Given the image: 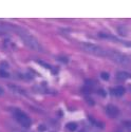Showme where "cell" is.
<instances>
[{"label": "cell", "instance_id": "obj_13", "mask_svg": "<svg viewBox=\"0 0 131 132\" xmlns=\"http://www.w3.org/2000/svg\"><path fill=\"white\" fill-rule=\"evenodd\" d=\"M6 34V29L1 24L0 26V35H5Z\"/></svg>", "mask_w": 131, "mask_h": 132}, {"label": "cell", "instance_id": "obj_7", "mask_svg": "<svg viewBox=\"0 0 131 132\" xmlns=\"http://www.w3.org/2000/svg\"><path fill=\"white\" fill-rule=\"evenodd\" d=\"M115 77L118 80H126L128 78H131V74L126 72V71H119L115 74Z\"/></svg>", "mask_w": 131, "mask_h": 132}, {"label": "cell", "instance_id": "obj_15", "mask_svg": "<svg viewBox=\"0 0 131 132\" xmlns=\"http://www.w3.org/2000/svg\"><path fill=\"white\" fill-rule=\"evenodd\" d=\"M38 130H39L40 132L46 131V126H45V125H39V127H38Z\"/></svg>", "mask_w": 131, "mask_h": 132}, {"label": "cell", "instance_id": "obj_5", "mask_svg": "<svg viewBox=\"0 0 131 132\" xmlns=\"http://www.w3.org/2000/svg\"><path fill=\"white\" fill-rule=\"evenodd\" d=\"M105 111H106V114L111 118H115L119 114V109L114 105H108L105 109Z\"/></svg>", "mask_w": 131, "mask_h": 132}, {"label": "cell", "instance_id": "obj_14", "mask_svg": "<svg viewBox=\"0 0 131 132\" xmlns=\"http://www.w3.org/2000/svg\"><path fill=\"white\" fill-rule=\"evenodd\" d=\"M97 93H98V94H100L101 96H103V97H105V96L107 95L106 91H105V90H103V89H98V90H97Z\"/></svg>", "mask_w": 131, "mask_h": 132}, {"label": "cell", "instance_id": "obj_2", "mask_svg": "<svg viewBox=\"0 0 131 132\" xmlns=\"http://www.w3.org/2000/svg\"><path fill=\"white\" fill-rule=\"evenodd\" d=\"M107 56L112 61H114L117 64H121V65H128L131 63V58L129 56H127V55H125L121 52L114 51V50L107 51Z\"/></svg>", "mask_w": 131, "mask_h": 132}, {"label": "cell", "instance_id": "obj_9", "mask_svg": "<svg viewBox=\"0 0 131 132\" xmlns=\"http://www.w3.org/2000/svg\"><path fill=\"white\" fill-rule=\"evenodd\" d=\"M0 77H2V78H9L10 77V73L6 72L4 69H0Z\"/></svg>", "mask_w": 131, "mask_h": 132}, {"label": "cell", "instance_id": "obj_10", "mask_svg": "<svg viewBox=\"0 0 131 132\" xmlns=\"http://www.w3.org/2000/svg\"><path fill=\"white\" fill-rule=\"evenodd\" d=\"M90 122H91L93 125H95L96 127H100V128H103V127H104V125H103L102 123H98L96 119H93L92 117H90Z\"/></svg>", "mask_w": 131, "mask_h": 132}, {"label": "cell", "instance_id": "obj_1", "mask_svg": "<svg viewBox=\"0 0 131 132\" xmlns=\"http://www.w3.org/2000/svg\"><path fill=\"white\" fill-rule=\"evenodd\" d=\"M3 24L9 27V29L16 32L17 34L20 36V38L22 39V41L24 42V45L27 47H29L30 49L34 50V51H42V48L40 46V43L38 42V40L33 35H31L30 33H28L26 30H23L22 28H20V27H17V26L10 24V23H3Z\"/></svg>", "mask_w": 131, "mask_h": 132}, {"label": "cell", "instance_id": "obj_11", "mask_svg": "<svg viewBox=\"0 0 131 132\" xmlns=\"http://www.w3.org/2000/svg\"><path fill=\"white\" fill-rule=\"evenodd\" d=\"M101 77L104 80H108L109 78H110V75H109V73H107V72H102L101 73Z\"/></svg>", "mask_w": 131, "mask_h": 132}, {"label": "cell", "instance_id": "obj_12", "mask_svg": "<svg viewBox=\"0 0 131 132\" xmlns=\"http://www.w3.org/2000/svg\"><path fill=\"white\" fill-rule=\"evenodd\" d=\"M57 59H58L59 61H61V62H63V63H67V62L69 61V59H68V57H64V56H59V57H57Z\"/></svg>", "mask_w": 131, "mask_h": 132}, {"label": "cell", "instance_id": "obj_3", "mask_svg": "<svg viewBox=\"0 0 131 132\" xmlns=\"http://www.w3.org/2000/svg\"><path fill=\"white\" fill-rule=\"evenodd\" d=\"M81 49L92 55H96V56H107V51L104 50L103 48L98 47L96 45H93V43H89V42H83L80 43Z\"/></svg>", "mask_w": 131, "mask_h": 132}, {"label": "cell", "instance_id": "obj_16", "mask_svg": "<svg viewBox=\"0 0 131 132\" xmlns=\"http://www.w3.org/2000/svg\"><path fill=\"white\" fill-rule=\"evenodd\" d=\"M2 94H3V89L0 87V95H2Z\"/></svg>", "mask_w": 131, "mask_h": 132}, {"label": "cell", "instance_id": "obj_18", "mask_svg": "<svg viewBox=\"0 0 131 132\" xmlns=\"http://www.w3.org/2000/svg\"><path fill=\"white\" fill-rule=\"evenodd\" d=\"M130 89H131V86H130Z\"/></svg>", "mask_w": 131, "mask_h": 132}, {"label": "cell", "instance_id": "obj_8", "mask_svg": "<svg viewBox=\"0 0 131 132\" xmlns=\"http://www.w3.org/2000/svg\"><path fill=\"white\" fill-rule=\"evenodd\" d=\"M66 128H67V130L70 131V132H74L76 129L78 128V125L76 123H68L67 125H66Z\"/></svg>", "mask_w": 131, "mask_h": 132}, {"label": "cell", "instance_id": "obj_4", "mask_svg": "<svg viewBox=\"0 0 131 132\" xmlns=\"http://www.w3.org/2000/svg\"><path fill=\"white\" fill-rule=\"evenodd\" d=\"M14 117H15V119L17 120V122H18L21 126H22V127H24V128H29V127L31 126V124H32L31 118H30L23 111H21V110H19V109H16V110H15Z\"/></svg>", "mask_w": 131, "mask_h": 132}, {"label": "cell", "instance_id": "obj_17", "mask_svg": "<svg viewBox=\"0 0 131 132\" xmlns=\"http://www.w3.org/2000/svg\"><path fill=\"white\" fill-rule=\"evenodd\" d=\"M80 132H85V130H81V131H80Z\"/></svg>", "mask_w": 131, "mask_h": 132}, {"label": "cell", "instance_id": "obj_6", "mask_svg": "<svg viewBox=\"0 0 131 132\" xmlns=\"http://www.w3.org/2000/svg\"><path fill=\"white\" fill-rule=\"evenodd\" d=\"M125 92H126L125 88L122 87V86H117V87H115V88H113V89L110 90L111 95H113V96H117V97H118V96H123V95L125 94Z\"/></svg>", "mask_w": 131, "mask_h": 132}]
</instances>
